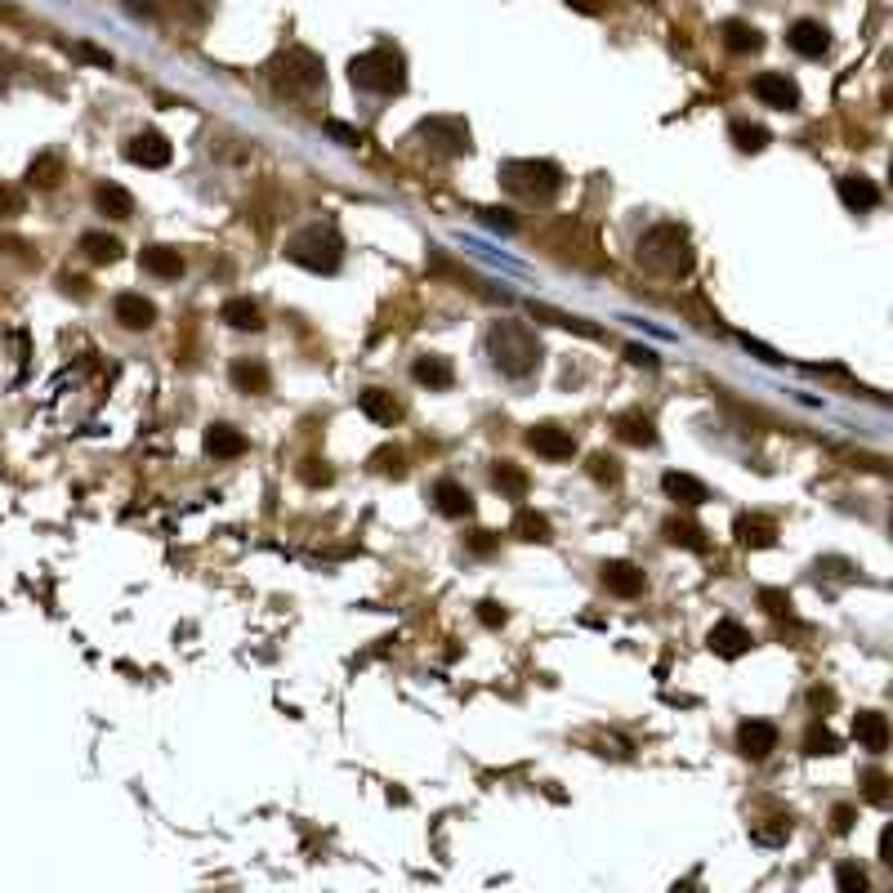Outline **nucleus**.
<instances>
[{
	"instance_id": "obj_45",
	"label": "nucleus",
	"mask_w": 893,
	"mask_h": 893,
	"mask_svg": "<svg viewBox=\"0 0 893 893\" xmlns=\"http://www.w3.org/2000/svg\"><path fill=\"white\" fill-rule=\"evenodd\" d=\"M853 818H858V809H853V804H835V809H831V831L835 835H849L853 831Z\"/></svg>"
},
{
	"instance_id": "obj_35",
	"label": "nucleus",
	"mask_w": 893,
	"mask_h": 893,
	"mask_svg": "<svg viewBox=\"0 0 893 893\" xmlns=\"http://www.w3.org/2000/svg\"><path fill=\"white\" fill-rule=\"evenodd\" d=\"M728 134H733V148L737 152H764L768 143H773V134H768L760 121H733V126H728Z\"/></svg>"
},
{
	"instance_id": "obj_21",
	"label": "nucleus",
	"mask_w": 893,
	"mask_h": 893,
	"mask_svg": "<svg viewBox=\"0 0 893 893\" xmlns=\"http://www.w3.org/2000/svg\"><path fill=\"white\" fill-rule=\"evenodd\" d=\"M411 380L425 384V389H451V384H456V367H451L447 358H438V353H420V358L411 362Z\"/></svg>"
},
{
	"instance_id": "obj_7",
	"label": "nucleus",
	"mask_w": 893,
	"mask_h": 893,
	"mask_svg": "<svg viewBox=\"0 0 893 893\" xmlns=\"http://www.w3.org/2000/svg\"><path fill=\"white\" fill-rule=\"evenodd\" d=\"M416 139L438 157H469V148H474L469 126L460 117H425L416 126Z\"/></svg>"
},
{
	"instance_id": "obj_28",
	"label": "nucleus",
	"mask_w": 893,
	"mask_h": 893,
	"mask_svg": "<svg viewBox=\"0 0 893 893\" xmlns=\"http://www.w3.org/2000/svg\"><path fill=\"white\" fill-rule=\"evenodd\" d=\"M612 429H617V438H621V443H630V447H652V443H657V429H652V420L643 416V411H626V416H617V420H612Z\"/></svg>"
},
{
	"instance_id": "obj_15",
	"label": "nucleus",
	"mask_w": 893,
	"mask_h": 893,
	"mask_svg": "<svg viewBox=\"0 0 893 893\" xmlns=\"http://www.w3.org/2000/svg\"><path fill=\"white\" fill-rule=\"evenodd\" d=\"M853 742L871 755H885L889 751V719L880 710H858L853 715Z\"/></svg>"
},
{
	"instance_id": "obj_18",
	"label": "nucleus",
	"mask_w": 893,
	"mask_h": 893,
	"mask_svg": "<svg viewBox=\"0 0 893 893\" xmlns=\"http://www.w3.org/2000/svg\"><path fill=\"white\" fill-rule=\"evenodd\" d=\"M599 576H603V585H608L612 594H621V599H635V594H643V572L635 568V563H626V559H608L599 568Z\"/></svg>"
},
{
	"instance_id": "obj_9",
	"label": "nucleus",
	"mask_w": 893,
	"mask_h": 893,
	"mask_svg": "<svg viewBox=\"0 0 893 893\" xmlns=\"http://www.w3.org/2000/svg\"><path fill=\"white\" fill-rule=\"evenodd\" d=\"M170 157H175V148H170V139L161 130H139L126 139V161H134V166H143V170L170 166Z\"/></svg>"
},
{
	"instance_id": "obj_50",
	"label": "nucleus",
	"mask_w": 893,
	"mask_h": 893,
	"mask_svg": "<svg viewBox=\"0 0 893 893\" xmlns=\"http://www.w3.org/2000/svg\"><path fill=\"white\" fill-rule=\"evenodd\" d=\"M568 9H576V14H599L603 9V0H563Z\"/></svg>"
},
{
	"instance_id": "obj_11",
	"label": "nucleus",
	"mask_w": 893,
	"mask_h": 893,
	"mask_svg": "<svg viewBox=\"0 0 893 893\" xmlns=\"http://www.w3.org/2000/svg\"><path fill=\"white\" fill-rule=\"evenodd\" d=\"M786 45H791L800 59H822V54L831 50V32L818 18H800V23H791V32H786Z\"/></svg>"
},
{
	"instance_id": "obj_33",
	"label": "nucleus",
	"mask_w": 893,
	"mask_h": 893,
	"mask_svg": "<svg viewBox=\"0 0 893 893\" xmlns=\"http://www.w3.org/2000/svg\"><path fill=\"white\" fill-rule=\"evenodd\" d=\"M532 318L536 322H554V326H563V331H576V335H585V340H599V335H603L594 322L576 318V313H559V309H550V304H532Z\"/></svg>"
},
{
	"instance_id": "obj_6",
	"label": "nucleus",
	"mask_w": 893,
	"mask_h": 893,
	"mask_svg": "<svg viewBox=\"0 0 893 893\" xmlns=\"http://www.w3.org/2000/svg\"><path fill=\"white\" fill-rule=\"evenodd\" d=\"M273 81L282 85L286 94H295V99H309V94H318L326 85V67L318 54H309V50H286L282 59L273 63Z\"/></svg>"
},
{
	"instance_id": "obj_30",
	"label": "nucleus",
	"mask_w": 893,
	"mask_h": 893,
	"mask_svg": "<svg viewBox=\"0 0 893 893\" xmlns=\"http://www.w3.org/2000/svg\"><path fill=\"white\" fill-rule=\"evenodd\" d=\"M59 184H63V157H59V152H41V157L27 166V188L50 192Z\"/></svg>"
},
{
	"instance_id": "obj_34",
	"label": "nucleus",
	"mask_w": 893,
	"mask_h": 893,
	"mask_svg": "<svg viewBox=\"0 0 893 893\" xmlns=\"http://www.w3.org/2000/svg\"><path fill=\"white\" fill-rule=\"evenodd\" d=\"M81 255L90 259V264H117L121 259V242L112 233H81Z\"/></svg>"
},
{
	"instance_id": "obj_48",
	"label": "nucleus",
	"mask_w": 893,
	"mask_h": 893,
	"mask_svg": "<svg viewBox=\"0 0 893 893\" xmlns=\"http://www.w3.org/2000/svg\"><path fill=\"white\" fill-rule=\"evenodd\" d=\"M626 362H630V367H657V353L643 349V344H630V349H626Z\"/></svg>"
},
{
	"instance_id": "obj_37",
	"label": "nucleus",
	"mask_w": 893,
	"mask_h": 893,
	"mask_svg": "<svg viewBox=\"0 0 893 893\" xmlns=\"http://www.w3.org/2000/svg\"><path fill=\"white\" fill-rule=\"evenodd\" d=\"M804 755H809V760H818V755H840V737H835L827 724H813L809 733H804Z\"/></svg>"
},
{
	"instance_id": "obj_52",
	"label": "nucleus",
	"mask_w": 893,
	"mask_h": 893,
	"mask_svg": "<svg viewBox=\"0 0 893 893\" xmlns=\"http://www.w3.org/2000/svg\"><path fill=\"white\" fill-rule=\"evenodd\" d=\"M880 862H889V867H893V831L889 827L880 831Z\"/></svg>"
},
{
	"instance_id": "obj_42",
	"label": "nucleus",
	"mask_w": 893,
	"mask_h": 893,
	"mask_svg": "<svg viewBox=\"0 0 893 893\" xmlns=\"http://www.w3.org/2000/svg\"><path fill=\"white\" fill-rule=\"evenodd\" d=\"M590 474L599 478V483H617V478H621L617 456H608V451H599V456H590Z\"/></svg>"
},
{
	"instance_id": "obj_8",
	"label": "nucleus",
	"mask_w": 893,
	"mask_h": 893,
	"mask_svg": "<svg viewBox=\"0 0 893 893\" xmlns=\"http://www.w3.org/2000/svg\"><path fill=\"white\" fill-rule=\"evenodd\" d=\"M751 94L764 103V108H777V112H795V108H800V85H795L786 72H760L751 81Z\"/></svg>"
},
{
	"instance_id": "obj_23",
	"label": "nucleus",
	"mask_w": 893,
	"mask_h": 893,
	"mask_svg": "<svg viewBox=\"0 0 893 893\" xmlns=\"http://www.w3.org/2000/svg\"><path fill=\"white\" fill-rule=\"evenodd\" d=\"M228 380H233L237 393H268L273 389V376H268V367L259 358H237L233 367H228Z\"/></svg>"
},
{
	"instance_id": "obj_39",
	"label": "nucleus",
	"mask_w": 893,
	"mask_h": 893,
	"mask_svg": "<svg viewBox=\"0 0 893 893\" xmlns=\"http://www.w3.org/2000/svg\"><path fill=\"white\" fill-rule=\"evenodd\" d=\"M835 889H840V893H862V889H867V871H862L858 862H840V867H835Z\"/></svg>"
},
{
	"instance_id": "obj_5",
	"label": "nucleus",
	"mask_w": 893,
	"mask_h": 893,
	"mask_svg": "<svg viewBox=\"0 0 893 893\" xmlns=\"http://www.w3.org/2000/svg\"><path fill=\"white\" fill-rule=\"evenodd\" d=\"M501 188L523 201H550L563 188V170L554 161H505Z\"/></svg>"
},
{
	"instance_id": "obj_32",
	"label": "nucleus",
	"mask_w": 893,
	"mask_h": 893,
	"mask_svg": "<svg viewBox=\"0 0 893 893\" xmlns=\"http://www.w3.org/2000/svg\"><path fill=\"white\" fill-rule=\"evenodd\" d=\"M94 206H99V215H108V219H130L134 215V197L121 184H99V188H94Z\"/></svg>"
},
{
	"instance_id": "obj_1",
	"label": "nucleus",
	"mask_w": 893,
	"mask_h": 893,
	"mask_svg": "<svg viewBox=\"0 0 893 893\" xmlns=\"http://www.w3.org/2000/svg\"><path fill=\"white\" fill-rule=\"evenodd\" d=\"M487 358L501 376L510 380H527L536 367H541V340L527 322H496L487 331Z\"/></svg>"
},
{
	"instance_id": "obj_40",
	"label": "nucleus",
	"mask_w": 893,
	"mask_h": 893,
	"mask_svg": "<svg viewBox=\"0 0 893 893\" xmlns=\"http://www.w3.org/2000/svg\"><path fill=\"white\" fill-rule=\"evenodd\" d=\"M760 608L768 612V617H791V594L786 590H760Z\"/></svg>"
},
{
	"instance_id": "obj_31",
	"label": "nucleus",
	"mask_w": 893,
	"mask_h": 893,
	"mask_svg": "<svg viewBox=\"0 0 893 893\" xmlns=\"http://www.w3.org/2000/svg\"><path fill=\"white\" fill-rule=\"evenodd\" d=\"M492 487L501 496H510V501H523L527 487H532V478H527L514 460H496V465H492Z\"/></svg>"
},
{
	"instance_id": "obj_41",
	"label": "nucleus",
	"mask_w": 893,
	"mask_h": 893,
	"mask_svg": "<svg viewBox=\"0 0 893 893\" xmlns=\"http://www.w3.org/2000/svg\"><path fill=\"white\" fill-rule=\"evenodd\" d=\"M371 469H376V474L402 478V451H398V447H380L376 456H371Z\"/></svg>"
},
{
	"instance_id": "obj_20",
	"label": "nucleus",
	"mask_w": 893,
	"mask_h": 893,
	"mask_svg": "<svg viewBox=\"0 0 893 893\" xmlns=\"http://www.w3.org/2000/svg\"><path fill=\"white\" fill-rule=\"evenodd\" d=\"M719 41H724V50H733V54H760L764 50V32L755 23H746V18H728V23L719 27Z\"/></svg>"
},
{
	"instance_id": "obj_27",
	"label": "nucleus",
	"mask_w": 893,
	"mask_h": 893,
	"mask_svg": "<svg viewBox=\"0 0 893 893\" xmlns=\"http://www.w3.org/2000/svg\"><path fill=\"white\" fill-rule=\"evenodd\" d=\"M737 541H742L746 550H764V545L777 541V523L764 514H742L737 518Z\"/></svg>"
},
{
	"instance_id": "obj_25",
	"label": "nucleus",
	"mask_w": 893,
	"mask_h": 893,
	"mask_svg": "<svg viewBox=\"0 0 893 893\" xmlns=\"http://www.w3.org/2000/svg\"><path fill=\"white\" fill-rule=\"evenodd\" d=\"M358 407H362V416H371L376 425H398V420H402V402L393 398L389 389H362Z\"/></svg>"
},
{
	"instance_id": "obj_26",
	"label": "nucleus",
	"mask_w": 893,
	"mask_h": 893,
	"mask_svg": "<svg viewBox=\"0 0 893 893\" xmlns=\"http://www.w3.org/2000/svg\"><path fill=\"white\" fill-rule=\"evenodd\" d=\"M219 322H228L233 331H264V313H259V304L246 300V295H233V300H224V309H219Z\"/></svg>"
},
{
	"instance_id": "obj_44",
	"label": "nucleus",
	"mask_w": 893,
	"mask_h": 893,
	"mask_svg": "<svg viewBox=\"0 0 893 893\" xmlns=\"http://www.w3.org/2000/svg\"><path fill=\"white\" fill-rule=\"evenodd\" d=\"M483 224H487V228H496V233H518V219L510 215V210H501V206L483 210Z\"/></svg>"
},
{
	"instance_id": "obj_49",
	"label": "nucleus",
	"mask_w": 893,
	"mask_h": 893,
	"mask_svg": "<svg viewBox=\"0 0 893 893\" xmlns=\"http://www.w3.org/2000/svg\"><path fill=\"white\" fill-rule=\"evenodd\" d=\"M492 545H496L492 532H474V536H469V550H474V554H492Z\"/></svg>"
},
{
	"instance_id": "obj_43",
	"label": "nucleus",
	"mask_w": 893,
	"mask_h": 893,
	"mask_svg": "<svg viewBox=\"0 0 893 893\" xmlns=\"http://www.w3.org/2000/svg\"><path fill=\"white\" fill-rule=\"evenodd\" d=\"M27 210V197L18 188H9V184H0V219H18Z\"/></svg>"
},
{
	"instance_id": "obj_51",
	"label": "nucleus",
	"mask_w": 893,
	"mask_h": 893,
	"mask_svg": "<svg viewBox=\"0 0 893 893\" xmlns=\"http://www.w3.org/2000/svg\"><path fill=\"white\" fill-rule=\"evenodd\" d=\"M18 251H27L23 237H5V233H0V255H18Z\"/></svg>"
},
{
	"instance_id": "obj_38",
	"label": "nucleus",
	"mask_w": 893,
	"mask_h": 893,
	"mask_svg": "<svg viewBox=\"0 0 893 893\" xmlns=\"http://www.w3.org/2000/svg\"><path fill=\"white\" fill-rule=\"evenodd\" d=\"M889 773L885 768H867L862 773V795H867V804H889Z\"/></svg>"
},
{
	"instance_id": "obj_19",
	"label": "nucleus",
	"mask_w": 893,
	"mask_h": 893,
	"mask_svg": "<svg viewBox=\"0 0 893 893\" xmlns=\"http://www.w3.org/2000/svg\"><path fill=\"white\" fill-rule=\"evenodd\" d=\"M840 201L853 210V215H867V210H876L880 206L876 179H867V175H844L840 179Z\"/></svg>"
},
{
	"instance_id": "obj_12",
	"label": "nucleus",
	"mask_w": 893,
	"mask_h": 893,
	"mask_svg": "<svg viewBox=\"0 0 893 893\" xmlns=\"http://www.w3.org/2000/svg\"><path fill=\"white\" fill-rule=\"evenodd\" d=\"M737 751H742L746 760H768V755L777 751V724H768V719H746V724L737 728Z\"/></svg>"
},
{
	"instance_id": "obj_29",
	"label": "nucleus",
	"mask_w": 893,
	"mask_h": 893,
	"mask_svg": "<svg viewBox=\"0 0 893 893\" xmlns=\"http://www.w3.org/2000/svg\"><path fill=\"white\" fill-rule=\"evenodd\" d=\"M661 536H666L670 545H679V550H693V554L706 550V532L693 523V518H679V514L666 518V523H661Z\"/></svg>"
},
{
	"instance_id": "obj_22",
	"label": "nucleus",
	"mask_w": 893,
	"mask_h": 893,
	"mask_svg": "<svg viewBox=\"0 0 893 893\" xmlns=\"http://www.w3.org/2000/svg\"><path fill=\"white\" fill-rule=\"evenodd\" d=\"M139 264H143V273L161 277V282H175V277H184V255H179L175 246H143Z\"/></svg>"
},
{
	"instance_id": "obj_10",
	"label": "nucleus",
	"mask_w": 893,
	"mask_h": 893,
	"mask_svg": "<svg viewBox=\"0 0 893 893\" xmlns=\"http://www.w3.org/2000/svg\"><path fill=\"white\" fill-rule=\"evenodd\" d=\"M527 447L545 460H572L576 456V438L559 425H532L527 429Z\"/></svg>"
},
{
	"instance_id": "obj_46",
	"label": "nucleus",
	"mask_w": 893,
	"mask_h": 893,
	"mask_svg": "<svg viewBox=\"0 0 893 893\" xmlns=\"http://www.w3.org/2000/svg\"><path fill=\"white\" fill-rule=\"evenodd\" d=\"M478 621H483V626H492V630L505 626V608H501V603H492V599H483V603H478Z\"/></svg>"
},
{
	"instance_id": "obj_54",
	"label": "nucleus",
	"mask_w": 893,
	"mask_h": 893,
	"mask_svg": "<svg viewBox=\"0 0 893 893\" xmlns=\"http://www.w3.org/2000/svg\"><path fill=\"white\" fill-rule=\"evenodd\" d=\"M63 286H67V291H76V295H90V286H85L81 277H63Z\"/></svg>"
},
{
	"instance_id": "obj_4",
	"label": "nucleus",
	"mask_w": 893,
	"mask_h": 893,
	"mask_svg": "<svg viewBox=\"0 0 893 893\" xmlns=\"http://www.w3.org/2000/svg\"><path fill=\"white\" fill-rule=\"evenodd\" d=\"M349 81L367 94H402L407 85V59L393 45H376V50L358 54L349 63Z\"/></svg>"
},
{
	"instance_id": "obj_24",
	"label": "nucleus",
	"mask_w": 893,
	"mask_h": 893,
	"mask_svg": "<svg viewBox=\"0 0 893 893\" xmlns=\"http://www.w3.org/2000/svg\"><path fill=\"white\" fill-rule=\"evenodd\" d=\"M201 447H206V456H215V460H237L246 451V434L233 429V425H210L206 438H201Z\"/></svg>"
},
{
	"instance_id": "obj_17",
	"label": "nucleus",
	"mask_w": 893,
	"mask_h": 893,
	"mask_svg": "<svg viewBox=\"0 0 893 893\" xmlns=\"http://www.w3.org/2000/svg\"><path fill=\"white\" fill-rule=\"evenodd\" d=\"M710 652H719V657H742V652H751V630L742 626V621H715V630L706 635Z\"/></svg>"
},
{
	"instance_id": "obj_14",
	"label": "nucleus",
	"mask_w": 893,
	"mask_h": 893,
	"mask_svg": "<svg viewBox=\"0 0 893 893\" xmlns=\"http://www.w3.org/2000/svg\"><path fill=\"white\" fill-rule=\"evenodd\" d=\"M112 318L126 326V331H148V326L157 322V304L143 300L139 291H121L117 300H112Z\"/></svg>"
},
{
	"instance_id": "obj_16",
	"label": "nucleus",
	"mask_w": 893,
	"mask_h": 893,
	"mask_svg": "<svg viewBox=\"0 0 893 893\" xmlns=\"http://www.w3.org/2000/svg\"><path fill=\"white\" fill-rule=\"evenodd\" d=\"M434 510L443 518H469L474 514V496H469V487L456 483V478H438L434 483Z\"/></svg>"
},
{
	"instance_id": "obj_13",
	"label": "nucleus",
	"mask_w": 893,
	"mask_h": 893,
	"mask_svg": "<svg viewBox=\"0 0 893 893\" xmlns=\"http://www.w3.org/2000/svg\"><path fill=\"white\" fill-rule=\"evenodd\" d=\"M661 492H666V501L684 505V510H697V505L710 501V492H706L702 478L679 474V469H666V474H661Z\"/></svg>"
},
{
	"instance_id": "obj_36",
	"label": "nucleus",
	"mask_w": 893,
	"mask_h": 893,
	"mask_svg": "<svg viewBox=\"0 0 893 893\" xmlns=\"http://www.w3.org/2000/svg\"><path fill=\"white\" fill-rule=\"evenodd\" d=\"M514 536H518V541H536V545H545V541H554V527H550V518H545V514H536V510H518V518H514Z\"/></svg>"
},
{
	"instance_id": "obj_2",
	"label": "nucleus",
	"mask_w": 893,
	"mask_h": 893,
	"mask_svg": "<svg viewBox=\"0 0 893 893\" xmlns=\"http://www.w3.org/2000/svg\"><path fill=\"white\" fill-rule=\"evenodd\" d=\"M639 264L661 277H684L693 268V242L679 224H657L639 237Z\"/></svg>"
},
{
	"instance_id": "obj_3",
	"label": "nucleus",
	"mask_w": 893,
	"mask_h": 893,
	"mask_svg": "<svg viewBox=\"0 0 893 893\" xmlns=\"http://www.w3.org/2000/svg\"><path fill=\"white\" fill-rule=\"evenodd\" d=\"M286 259L309 268V273H335L344 259V237L331 224H309L286 237Z\"/></svg>"
},
{
	"instance_id": "obj_53",
	"label": "nucleus",
	"mask_w": 893,
	"mask_h": 893,
	"mask_svg": "<svg viewBox=\"0 0 893 893\" xmlns=\"http://www.w3.org/2000/svg\"><path fill=\"white\" fill-rule=\"evenodd\" d=\"M809 702L818 706V710H827V706H835V693H822V688H813V693H809Z\"/></svg>"
},
{
	"instance_id": "obj_47",
	"label": "nucleus",
	"mask_w": 893,
	"mask_h": 893,
	"mask_svg": "<svg viewBox=\"0 0 893 893\" xmlns=\"http://www.w3.org/2000/svg\"><path fill=\"white\" fill-rule=\"evenodd\" d=\"M322 130L331 134L335 143H344V148H353V143H358V130H353V126H344V121H326Z\"/></svg>"
}]
</instances>
